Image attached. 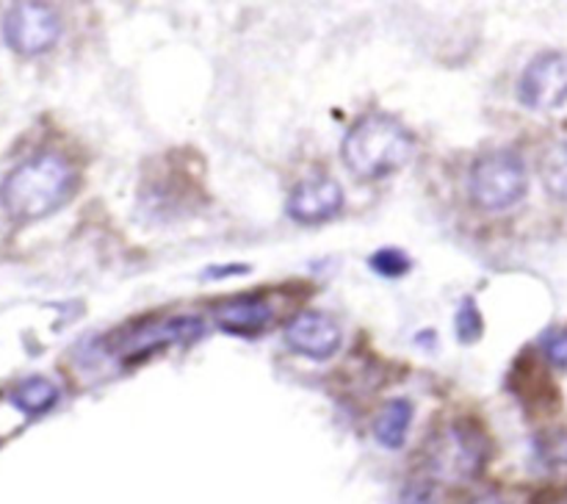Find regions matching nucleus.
Wrapping results in <instances>:
<instances>
[{"label": "nucleus", "mask_w": 567, "mask_h": 504, "mask_svg": "<svg viewBox=\"0 0 567 504\" xmlns=\"http://www.w3.org/2000/svg\"><path fill=\"white\" fill-rule=\"evenodd\" d=\"M341 208L343 188L338 186V181L327 175H316L297 183L286 205L288 216L299 222V225H321V222L332 219Z\"/></svg>", "instance_id": "obj_9"}, {"label": "nucleus", "mask_w": 567, "mask_h": 504, "mask_svg": "<svg viewBox=\"0 0 567 504\" xmlns=\"http://www.w3.org/2000/svg\"><path fill=\"white\" fill-rule=\"evenodd\" d=\"M399 504H441V491L432 480H413L399 493Z\"/></svg>", "instance_id": "obj_17"}, {"label": "nucleus", "mask_w": 567, "mask_h": 504, "mask_svg": "<svg viewBox=\"0 0 567 504\" xmlns=\"http://www.w3.org/2000/svg\"><path fill=\"white\" fill-rule=\"evenodd\" d=\"M61 37V17L44 3H14L3 17V42L17 55L48 53Z\"/></svg>", "instance_id": "obj_6"}, {"label": "nucleus", "mask_w": 567, "mask_h": 504, "mask_svg": "<svg viewBox=\"0 0 567 504\" xmlns=\"http://www.w3.org/2000/svg\"><path fill=\"white\" fill-rule=\"evenodd\" d=\"M219 327L230 336H258L269 327L271 321V305L260 297H233L225 299L214 308Z\"/></svg>", "instance_id": "obj_10"}, {"label": "nucleus", "mask_w": 567, "mask_h": 504, "mask_svg": "<svg viewBox=\"0 0 567 504\" xmlns=\"http://www.w3.org/2000/svg\"><path fill=\"white\" fill-rule=\"evenodd\" d=\"M529 188L526 164L513 150H493L471 169V197L485 210H507L524 199Z\"/></svg>", "instance_id": "obj_4"}, {"label": "nucleus", "mask_w": 567, "mask_h": 504, "mask_svg": "<svg viewBox=\"0 0 567 504\" xmlns=\"http://www.w3.org/2000/svg\"><path fill=\"white\" fill-rule=\"evenodd\" d=\"M415 150V136L391 114H369L343 138V164L363 181H380L402 169Z\"/></svg>", "instance_id": "obj_2"}, {"label": "nucleus", "mask_w": 567, "mask_h": 504, "mask_svg": "<svg viewBox=\"0 0 567 504\" xmlns=\"http://www.w3.org/2000/svg\"><path fill=\"white\" fill-rule=\"evenodd\" d=\"M543 352L559 369H567V330H554L543 338Z\"/></svg>", "instance_id": "obj_18"}, {"label": "nucleus", "mask_w": 567, "mask_h": 504, "mask_svg": "<svg viewBox=\"0 0 567 504\" xmlns=\"http://www.w3.org/2000/svg\"><path fill=\"white\" fill-rule=\"evenodd\" d=\"M413 424V404L408 399H391L374 419V438L385 449H402Z\"/></svg>", "instance_id": "obj_12"}, {"label": "nucleus", "mask_w": 567, "mask_h": 504, "mask_svg": "<svg viewBox=\"0 0 567 504\" xmlns=\"http://www.w3.org/2000/svg\"><path fill=\"white\" fill-rule=\"evenodd\" d=\"M286 343L305 358L327 360L341 349V327L321 310H302L286 325Z\"/></svg>", "instance_id": "obj_8"}, {"label": "nucleus", "mask_w": 567, "mask_h": 504, "mask_svg": "<svg viewBox=\"0 0 567 504\" xmlns=\"http://www.w3.org/2000/svg\"><path fill=\"white\" fill-rule=\"evenodd\" d=\"M487 463V435L471 421H454L437 432L426 449L430 474L446 482H468L482 474Z\"/></svg>", "instance_id": "obj_3"}, {"label": "nucleus", "mask_w": 567, "mask_h": 504, "mask_svg": "<svg viewBox=\"0 0 567 504\" xmlns=\"http://www.w3.org/2000/svg\"><path fill=\"white\" fill-rule=\"evenodd\" d=\"M9 402L25 415H44L59 404V388L48 377H25L9 391Z\"/></svg>", "instance_id": "obj_11"}, {"label": "nucleus", "mask_w": 567, "mask_h": 504, "mask_svg": "<svg viewBox=\"0 0 567 504\" xmlns=\"http://www.w3.org/2000/svg\"><path fill=\"white\" fill-rule=\"evenodd\" d=\"M75 169L59 153L22 161L0 183V205L17 222H33L59 210L75 192Z\"/></svg>", "instance_id": "obj_1"}, {"label": "nucleus", "mask_w": 567, "mask_h": 504, "mask_svg": "<svg viewBox=\"0 0 567 504\" xmlns=\"http://www.w3.org/2000/svg\"><path fill=\"white\" fill-rule=\"evenodd\" d=\"M205 332V325L199 316H172V319H155V321H142V325L122 327V330L111 332L105 338V349L114 352L116 358H144L153 349L172 347V343H188L197 341Z\"/></svg>", "instance_id": "obj_5"}, {"label": "nucleus", "mask_w": 567, "mask_h": 504, "mask_svg": "<svg viewBox=\"0 0 567 504\" xmlns=\"http://www.w3.org/2000/svg\"><path fill=\"white\" fill-rule=\"evenodd\" d=\"M468 504H507V502H504L502 496H496V493H485V496H476V498H471Z\"/></svg>", "instance_id": "obj_20"}, {"label": "nucleus", "mask_w": 567, "mask_h": 504, "mask_svg": "<svg viewBox=\"0 0 567 504\" xmlns=\"http://www.w3.org/2000/svg\"><path fill=\"white\" fill-rule=\"evenodd\" d=\"M540 175H543V183H546L548 194H554V197L567 203V138L565 142L554 144V147L543 155Z\"/></svg>", "instance_id": "obj_13"}, {"label": "nucleus", "mask_w": 567, "mask_h": 504, "mask_svg": "<svg viewBox=\"0 0 567 504\" xmlns=\"http://www.w3.org/2000/svg\"><path fill=\"white\" fill-rule=\"evenodd\" d=\"M482 332H485V316H482L474 297H465L457 310V338L463 343H476L482 338Z\"/></svg>", "instance_id": "obj_15"}, {"label": "nucleus", "mask_w": 567, "mask_h": 504, "mask_svg": "<svg viewBox=\"0 0 567 504\" xmlns=\"http://www.w3.org/2000/svg\"><path fill=\"white\" fill-rule=\"evenodd\" d=\"M249 266L247 264H221V266H208L205 269V280H221V277H233V275H247Z\"/></svg>", "instance_id": "obj_19"}, {"label": "nucleus", "mask_w": 567, "mask_h": 504, "mask_svg": "<svg viewBox=\"0 0 567 504\" xmlns=\"http://www.w3.org/2000/svg\"><path fill=\"white\" fill-rule=\"evenodd\" d=\"M369 266L377 271V275L385 277V280H396V277H404L410 269H413V260H410V255L404 253V249L382 247L377 249V253H371Z\"/></svg>", "instance_id": "obj_14"}, {"label": "nucleus", "mask_w": 567, "mask_h": 504, "mask_svg": "<svg viewBox=\"0 0 567 504\" xmlns=\"http://www.w3.org/2000/svg\"><path fill=\"white\" fill-rule=\"evenodd\" d=\"M518 100L532 111H554L567 103V53L535 55L518 81Z\"/></svg>", "instance_id": "obj_7"}, {"label": "nucleus", "mask_w": 567, "mask_h": 504, "mask_svg": "<svg viewBox=\"0 0 567 504\" xmlns=\"http://www.w3.org/2000/svg\"><path fill=\"white\" fill-rule=\"evenodd\" d=\"M537 457L543 460L546 469H567V432H557V435H548L546 441H540Z\"/></svg>", "instance_id": "obj_16"}]
</instances>
